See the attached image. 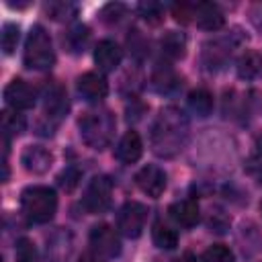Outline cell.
<instances>
[{
  "instance_id": "1",
  "label": "cell",
  "mask_w": 262,
  "mask_h": 262,
  "mask_svg": "<svg viewBox=\"0 0 262 262\" xmlns=\"http://www.w3.org/2000/svg\"><path fill=\"white\" fill-rule=\"evenodd\" d=\"M188 139V121L186 115L176 106H164L149 131V143L156 156L174 158L182 151Z\"/></svg>"
},
{
  "instance_id": "2",
  "label": "cell",
  "mask_w": 262,
  "mask_h": 262,
  "mask_svg": "<svg viewBox=\"0 0 262 262\" xmlns=\"http://www.w3.org/2000/svg\"><path fill=\"white\" fill-rule=\"evenodd\" d=\"M80 135L92 149H104L115 137V115L104 106H94L80 117Z\"/></svg>"
},
{
  "instance_id": "3",
  "label": "cell",
  "mask_w": 262,
  "mask_h": 262,
  "mask_svg": "<svg viewBox=\"0 0 262 262\" xmlns=\"http://www.w3.org/2000/svg\"><path fill=\"white\" fill-rule=\"evenodd\" d=\"M57 211L55 190L43 184L27 186L20 192V213L31 223H49Z\"/></svg>"
},
{
  "instance_id": "4",
  "label": "cell",
  "mask_w": 262,
  "mask_h": 262,
  "mask_svg": "<svg viewBox=\"0 0 262 262\" xmlns=\"http://www.w3.org/2000/svg\"><path fill=\"white\" fill-rule=\"evenodd\" d=\"M23 61L29 70H37V72L51 70V66L55 63V51L51 45V37L41 25L31 27L27 41H25Z\"/></svg>"
},
{
  "instance_id": "5",
  "label": "cell",
  "mask_w": 262,
  "mask_h": 262,
  "mask_svg": "<svg viewBox=\"0 0 262 262\" xmlns=\"http://www.w3.org/2000/svg\"><path fill=\"white\" fill-rule=\"evenodd\" d=\"M111 201H113V182L108 176L100 174V176H94L86 190H84V196H82V205L88 213L92 215H98V213H104L108 207H111Z\"/></svg>"
},
{
  "instance_id": "6",
  "label": "cell",
  "mask_w": 262,
  "mask_h": 262,
  "mask_svg": "<svg viewBox=\"0 0 262 262\" xmlns=\"http://www.w3.org/2000/svg\"><path fill=\"white\" fill-rule=\"evenodd\" d=\"M147 219V209L137 201H127L117 213V229L125 237H139Z\"/></svg>"
},
{
  "instance_id": "7",
  "label": "cell",
  "mask_w": 262,
  "mask_h": 262,
  "mask_svg": "<svg viewBox=\"0 0 262 262\" xmlns=\"http://www.w3.org/2000/svg\"><path fill=\"white\" fill-rule=\"evenodd\" d=\"M68 111H70L68 92L63 90V86L53 84L45 94V106H43V119L47 121V135L53 133V129L68 115Z\"/></svg>"
},
{
  "instance_id": "8",
  "label": "cell",
  "mask_w": 262,
  "mask_h": 262,
  "mask_svg": "<svg viewBox=\"0 0 262 262\" xmlns=\"http://www.w3.org/2000/svg\"><path fill=\"white\" fill-rule=\"evenodd\" d=\"M90 248L96 256L100 258H115L119 256L121 252V239H119V233L106 225V223H100V225H94L90 229Z\"/></svg>"
},
{
  "instance_id": "9",
  "label": "cell",
  "mask_w": 262,
  "mask_h": 262,
  "mask_svg": "<svg viewBox=\"0 0 262 262\" xmlns=\"http://www.w3.org/2000/svg\"><path fill=\"white\" fill-rule=\"evenodd\" d=\"M4 100L10 108L14 111H25V108H33L35 102H37V90L20 80V78H14L12 82H8V86L4 88Z\"/></svg>"
},
{
  "instance_id": "10",
  "label": "cell",
  "mask_w": 262,
  "mask_h": 262,
  "mask_svg": "<svg viewBox=\"0 0 262 262\" xmlns=\"http://www.w3.org/2000/svg\"><path fill=\"white\" fill-rule=\"evenodd\" d=\"M135 184L139 186V190L151 199H158L164 190H166V174L162 168L147 164L143 166L137 174H135Z\"/></svg>"
},
{
  "instance_id": "11",
  "label": "cell",
  "mask_w": 262,
  "mask_h": 262,
  "mask_svg": "<svg viewBox=\"0 0 262 262\" xmlns=\"http://www.w3.org/2000/svg\"><path fill=\"white\" fill-rule=\"evenodd\" d=\"M78 94L88 102H98L108 94V82L98 72H86L76 82Z\"/></svg>"
},
{
  "instance_id": "12",
  "label": "cell",
  "mask_w": 262,
  "mask_h": 262,
  "mask_svg": "<svg viewBox=\"0 0 262 262\" xmlns=\"http://www.w3.org/2000/svg\"><path fill=\"white\" fill-rule=\"evenodd\" d=\"M20 164L25 166L27 172H33V174H45L51 164H53V156L47 147L43 145H29L23 149L20 154Z\"/></svg>"
},
{
  "instance_id": "13",
  "label": "cell",
  "mask_w": 262,
  "mask_h": 262,
  "mask_svg": "<svg viewBox=\"0 0 262 262\" xmlns=\"http://www.w3.org/2000/svg\"><path fill=\"white\" fill-rule=\"evenodd\" d=\"M168 215L172 217V221L180 227H194L201 219V211H199V203L194 199H184V201H176L168 207Z\"/></svg>"
},
{
  "instance_id": "14",
  "label": "cell",
  "mask_w": 262,
  "mask_h": 262,
  "mask_svg": "<svg viewBox=\"0 0 262 262\" xmlns=\"http://www.w3.org/2000/svg\"><path fill=\"white\" fill-rule=\"evenodd\" d=\"M72 248H74L72 233L63 227H57L47 237V258H49V262H66L72 254Z\"/></svg>"
},
{
  "instance_id": "15",
  "label": "cell",
  "mask_w": 262,
  "mask_h": 262,
  "mask_svg": "<svg viewBox=\"0 0 262 262\" xmlns=\"http://www.w3.org/2000/svg\"><path fill=\"white\" fill-rule=\"evenodd\" d=\"M121 59H123V49L115 41H111V39H102L94 47V63L102 72L117 70V66L121 63Z\"/></svg>"
},
{
  "instance_id": "16",
  "label": "cell",
  "mask_w": 262,
  "mask_h": 262,
  "mask_svg": "<svg viewBox=\"0 0 262 262\" xmlns=\"http://www.w3.org/2000/svg\"><path fill=\"white\" fill-rule=\"evenodd\" d=\"M194 23L205 31H217L225 25V14L213 2H196L194 4Z\"/></svg>"
},
{
  "instance_id": "17",
  "label": "cell",
  "mask_w": 262,
  "mask_h": 262,
  "mask_svg": "<svg viewBox=\"0 0 262 262\" xmlns=\"http://www.w3.org/2000/svg\"><path fill=\"white\" fill-rule=\"evenodd\" d=\"M151 88L160 94H174L180 90L182 80L180 76L166 63H158V68L151 72Z\"/></svg>"
},
{
  "instance_id": "18",
  "label": "cell",
  "mask_w": 262,
  "mask_h": 262,
  "mask_svg": "<svg viewBox=\"0 0 262 262\" xmlns=\"http://www.w3.org/2000/svg\"><path fill=\"white\" fill-rule=\"evenodd\" d=\"M141 154H143V143H141V137H139V133L137 131H127L121 139H119V143H117V147H115V158L119 160V162H123V164H133V162H137L139 158H141Z\"/></svg>"
},
{
  "instance_id": "19",
  "label": "cell",
  "mask_w": 262,
  "mask_h": 262,
  "mask_svg": "<svg viewBox=\"0 0 262 262\" xmlns=\"http://www.w3.org/2000/svg\"><path fill=\"white\" fill-rule=\"evenodd\" d=\"M229 55H231V43H227V39H215L205 45L203 61L209 70H213V68L223 66Z\"/></svg>"
},
{
  "instance_id": "20",
  "label": "cell",
  "mask_w": 262,
  "mask_h": 262,
  "mask_svg": "<svg viewBox=\"0 0 262 262\" xmlns=\"http://www.w3.org/2000/svg\"><path fill=\"white\" fill-rule=\"evenodd\" d=\"M237 76L242 80H256L262 76V55L258 51H246L237 59Z\"/></svg>"
},
{
  "instance_id": "21",
  "label": "cell",
  "mask_w": 262,
  "mask_h": 262,
  "mask_svg": "<svg viewBox=\"0 0 262 262\" xmlns=\"http://www.w3.org/2000/svg\"><path fill=\"white\" fill-rule=\"evenodd\" d=\"M160 47H162V53L166 57H170V59L184 57V53H186V37H184V33L168 31L160 39Z\"/></svg>"
},
{
  "instance_id": "22",
  "label": "cell",
  "mask_w": 262,
  "mask_h": 262,
  "mask_svg": "<svg viewBox=\"0 0 262 262\" xmlns=\"http://www.w3.org/2000/svg\"><path fill=\"white\" fill-rule=\"evenodd\" d=\"M88 41H90V29L86 25H74L63 35V45L72 53H84Z\"/></svg>"
},
{
  "instance_id": "23",
  "label": "cell",
  "mask_w": 262,
  "mask_h": 262,
  "mask_svg": "<svg viewBox=\"0 0 262 262\" xmlns=\"http://www.w3.org/2000/svg\"><path fill=\"white\" fill-rule=\"evenodd\" d=\"M186 102H188L190 113L196 115V117H207L213 111V94L207 88H194L188 94Z\"/></svg>"
},
{
  "instance_id": "24",
  "label": "cell",
  "mask_w": 262,
  "mask_h": 262,
  "mask_svg": "<svg viewBox=\"0 0 262 262\" xmlns=\"http://www.w3.org/2000/svg\"><path fill=\"white\" fill-rule=\"evenodd\" d=\"M25 129H27V119L18 111H14V108L2 111V131H4V137L6 139L23 135Z\"/></svg>"
},
{
  "instance_id": "25",
  "label": "cell",
  "mask_w": 262,
  "mask_h": 262,
  "mask_svg": "<svg viewBox=\"0 0 262 262\" xmlns=\"http://www.w3.org/2000/svg\"><path fill=\"white\" fill-rule=\"evenodd\" d=\"M151 239L160 250H174L178 246V233L164 221H156L151 227Z\"/></svg>"
},
{
  "instance_id": "26",
  "label": "cell",
  "mask_w": 262,
  "mask_h": 262,
  "mask_svg": "<svg viewBox=\"0 0 262 262\" xmlns=\"http://www.w3.org/2000/svg\"><path fill=\"white\" fill-rule=\"evenodd\" d=\"M137 12L147 25H160L164 20V6L160 2H154V0L139 2L137 4Z\"/></svg>"
},
{
  "instance_id": "27",
  "label": "cell",
  "mask_w": 262,
  "mask_h": 262,
  "mask_svg": "<svg viewBox=\"0 0 262 262\" xmlns=\"http://www.w3.org/2000/svg\"><path fill=\"white\" fill-rule=\"evenodd\" d=\"M18 39H20V29L16 23H4L2 25V33H0V41H2V51L6 55L14 53L16 45H18Z\"/></svg>"
},
{
  "instance_id": "28",
  "label": "cell",
  "mask_w": 262,
  "mask_h": 262,
  "mask_svg": "<svg viewBox=\"0 0 262 262\" xmlns=\"http://www.w3.org/2000/svg\"><path fill=\"white\" fill-rule=\"evenodd\" d=\"M45 12L53 20H70L78 14V8L70 2H49V4H45Z\"/></svg>"
},
{
  "instance_id": "29",
  "label": "cell",
  "mask_w": 262,
  "mask_h": 262,
  "mask_svg": "<svg viewBox=\"0 0 262 262\" xmlns=\"http://www.w3.org/2000/svg\"><path fill=\"white\" fill-rule=\"evenodd\" d=\"M203 262H235L233 252L223 246V244H213L211 248L205 250L203 254Z\"/></svg>"
},
{
  "instance_id": "30",
  "label": "cell",
  "mask_w": 262,
  "mask_h": 262,
  "mask_svg": "<svg viewBox=\"0 0 262 262\" xmlns=\"http://www.w3.org/2000/svg\"><path fill=\"white\" fill-rule=\"evenodd\" d=\"M16 262H37V248L29 237H20L14 250Z\"/></svg>"
},
{
  "instance_id": "31",
  "label": "cell",
  "mask_w": 262,
  "mask_h": 262,
  "mask_svg": "<svg viewBox=\"0 0 262 262\" xmlns=\"http://www.w3.org/2000/svg\"><path fill=\"white\" fill-rule=\"evenodd\" d=\"M125 14H127V8H125V4H121V2H108V4H104L102 10H100V18H102L104 23H108V25H117Z\"/></svg>"
},
{
  "instance_id": "32",
  "label": "cell",
  "mask_w": 262,
  "mask_h": 262,
  "mask_svg": "<svg viewBox=\"0 0 262 262\" xmlns=\"http://www.w3.org/2000/svg\"><path fill=\"white\" fill-rule=\"evenodd\" d=\"M172 16L182 25L192 23L194 20V2H176V4H172Z\"/></svg>"
},
{
  "instance_id": "33",
  "label": "cell",
  "mask_w": 262,
  "mask_h": 262,
  "mask_svg": "<svg viewBox=\"0 0 262 262\" xmlns=\"http://www.w3.org/2000/svg\"><path fill=\"white\" fill-rule=\"evenodd\" d=\"M78 180H80V170L74 168V166L66 168V170L57 176V184H59L63 190H74V188L78 186Z\"/></svg>"
},
{
  "instance_id": "34",
  "label": "cell",
  "mask_w": 262,
  "mask_h": 262,
  "mask_svg": "<svg viewBox=\"0 0 262 262\" xmlns=\"http://www.w3.org/2000/svg\"><path fill=\"white\" fill-rule=\"evenodd\" d=\"M127 43H129V47H131V53H133V55H137V57L147 55V41L143 39V35H141L139 31H133V33L129 35Z\"/></svg>"
},
{
  "instance_id": "35",
  "label": "cell",
  "mask_w": 262,
  "mask_h": 262,
  "mask_svg": "<svg viewBox=\"0 0 262 262\" xmlns=\"http://www.w3.org/2000/svg\"><path fill=\"white\" fill-rule=\"evenodd\" d=\"M176 262H196V258H194V254H192V252H184Z\"/></svg>"
},
{
  "instance_id": "36",
  "label": "cell",
  "mask_w": 262,
  "mask_h": 262,
  "mask_svg": "<svg viewBox=\"0 0 262 262\" xmlns=\"http://www.w3.org/2000/svg\"><path fill=\"white\" fill-rule=\"evenodd\" d=\"M78 262H98V258H92V256H82Z\"/></svg>"
},
{
  "instance_id": "37",
  "label": "cell",
  "mask_w": 262,
  "mask_h": 262,
  "mask_svg": "<svg viewBox=\"0 0 262 262\" xmlns=\"http://www.w3.org/2000/svg\"><path fill=\"white\" fill-rule=\"evenodd\" d=\"M260 211H262V203H260Z\"/></svg>"
}]
</instances>
